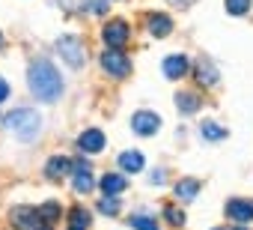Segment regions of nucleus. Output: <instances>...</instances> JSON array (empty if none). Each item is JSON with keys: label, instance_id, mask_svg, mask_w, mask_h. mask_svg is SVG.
I'll list each match as a JSON object with an SVG mask.
<instances>
[{"label": "nucleus", "instance_id": "nucleus-1", "mask_svg": "<svg viewBox=\"0 0 253 230\" xmlns=\"http://www.w3.org/2000/svg\"><path fill=\"white\" fill-rule=\"evenodd\" d=\"M27 84H30V93L39 99V102H45V105H54V102H60V96H63V75L57 72V66L51 63V60H33L30 63V69H27Z\"/></svg>", "mask_w": 253, "mask_h": 230}, {"label": "nucleus", "instance_id": "nucleus-2", "mask_svg": "<svg viewBox=\"0 0 253 230\" xmlns=\"http://www.w3.org/2000/svg\"><path fill=\"white\" fill-rule=\"evenodd\" d=\"M3 129L18 141H36L42 135V117L33 108H15L3 117Z\"/></svg>", "mask_w": 253, "mask_h": 230}, {"label": "nucleus", "instance_id": "nucleus-3", "mask_svg": "<svg viewBox=\"0 0 253 230\" xmlns=\"http://www.w3.org/2000/svg\"><path fill=\"white\" fill-rule=\"evenodd\" d=\"M101 69L110 78H128L131 75V60L122 54V48H107L101 54Z\"/></svg>", "mask_w": 253, "mask_h": 230}, {"label": "nucleus", "instance_id": "nucleus-4", "mask_svg": "<svg viewBox=\"0 0 253 230\" xmlns=\"http://www.w3.org/2000/svg\"><path fill=\"white\" fill-rule=\"evenodd\" d=\"M72 185H75V191H78V194H89V191L95 188L92 165H89V159H86V156L75 159V165H72Z\"/></svg>", "mask_w": 253, "mask_h": 230}, {"label": "nucleus", "instance_id": "nucleus-5", "mask_svg": "<svg viewBox=\"0 0 253 230\" xmlns=\"http://www.w3.org/2000/svg\"><path fill=\"white\" fill-rule=\"evenodd\" d=\"M57 54H60L69 66H75V69H81V66H84V57H86L81 39H75V36H60V39H57Z\"/></svg>", "mask_w": 253, "mask_h": 230}, {"label": "nucleus", "instance_id": "nucleus-6", "mask_svg": "<svg viewBox=\"0 0 253 230\" xmlns=\"http://www.w3.org/2000/svg\"><path fill=\"white\" fill-rule=\"evenodd\" d=\"M158 129H161V117L152 111H137L131 117V132L140 135V138H152Z\"/></svg>", "mask_w": 253, "mask_h": 230}, {"label": "nucleus", "instance_id": "nucleus-7", "mask_svg": "<svg viewBox=\"0 0 253 230\" xmlns=\"http://www.w3.org/2000/svg\"><path fill=\"white\" fill-rule=\"evenodd\" d=\"M128 24H125L122 18H113V21H107L104 24V30H101V39H104V45L107 48H122L125 42H128Z\"/></svg>", "mask_w": 253, "mask_h": 230}, {"label": "nucleus", "instance_id": "nucleus-8", "mask_svg": "<svg viewBox=\"0 0 253 230\" xmlns=\"http://www.w3.org/2000/svg\"><path fill=\"white\" fill-rule=\"evenodd\" d=\"M161 72H164L167 81H179V78H185V75L191 72V60H188L185 54H170V57H164Z\"/></svg>", "mask_w": 253, "mask_h": 230}, {"label": "nucleus", "instance_id": "nucleus-9", "mask_svg": "<svg viewBox=\"0 0 253 230\" xmlns=\"http://www.w3.org/2000/svg\"><path fill=\"white\" fill-rule=\"evenodd\" d=\"M78 150L84 156H92V153H101L104 150V132L101 129H84L78 135Z\"/></svg>", "mask_w": 253, "mask_h": 230}, {"label": "nucleus", "instance_id": "nucleus-10", "mask_svg": "<svg viewBox=\"0 0 253 230\" xmlns=\"http://www.w3.org/2000/svg\"><path fill=\"white\" fill-rule=\"evenodd\" d=\"M12 227L15 230H33L42 218H39V209H33V206H15L12 209Z\"/></svg>", "mask_w": 253, "mask_h": 230}, {"label": "nucleus", "instance_id": "nucleus-11", "mask_svg": "<svg viewBox=\"0 0 253 230\" xmlns=\"http://www.w3.org/2000/svg\"><path fill=\"white\" fill-rule=\"evenodd\" d=\"M146 27H149V33H152L155 39H164V36L173 33V21H170V15H164V12H152V15L146 18Z\"/></svg>", "mask_w": 253, "mask_h": 230}, {"label": "nucleus", "instance_id": "nucleus-12", "mask_svg": "<svg viewBox=\"0 0 253 230\" xmlns=\"http://www.w3.org/2000/svg\"><path fill=\"white\" fill-rule=\"evenodd\" d=\"M226 215L235 224H247V221H253V203H247V200H229L226 203Z\"/></svg>", "mask_w": 253, "mask_h": 230}, {"label": "nucleus", "instance_id": "nucleus-13", "mask_svg": "<svg viewBox=\"0 0 253 230\" xmlns=\"http://www.w3.org/2000/svg\"><path fill=\"white\" fill-rule=\"evenodd\" d=\"M194 75H197L200 87H214V84H217V69H214V63H209V57H200V60H197Z\"/></svg>", "mask_w": 253, "mask_h": 230}, {"label": "nucleus", "instance_id": "nucleus-14", "mask_svg": "<svg viewBox=\"0 0 253 230\" xmlns=\"http://www.w3.org/2000/svg\"><path fill=\"white\" fill-rule=\"evenodd\" d=\"M72 159H66V156H54L48 165H45V176L48 179H63L66 173H72Z\"/></svg>", "mask_w": 253, "mask_h": 230}, {"label": "nucleus", "instance_id": "nucleus-15", "mask_svg": "<svg viewBox=\"0 0 253 230\" xmlns=\"http://www.w3.org/2000/svg\"><path fill=\"white\" fill-rule=\"evenodd\" d=\"M143 153H137V150H125V153H119V168L125 171V173H140L143 171Z\"/></svg>", "mask_w": 253, "mask_h": 230}, {"label": "nucleus", "instance_id": "nucleus-16", "mask_svg": "<svg viewBox=\"0 0 253 230\" xmlns=\"http://www.w3.org/2000/svg\"><path fill=\"white\" fill-rule=\"evenodd\" d=\"M125 188H128V179H125L122 173H104L101 176V191L104 194H119Z\"/></svg>", "mask_w": 253, "mask_h": 230}, {"label": "nucleus", "instance_id": "nucleus-17", "mask_svg": "<svg viewBox=\"0 0 253 230\" xmlns=\"http://www.w3.org/2000/svg\"><path fill=\"white\" fill-rule=\"evenodd\" d=\"M200 194V179H182V182H176V197L179 200H194Z\"/></svg>", "mask_w": 253, "mask_h": 230}, {"label": "nucleus", "instance_id": "nucleus-18", "mask_svg": "<svg viewBox=\"0 0 253 230\" xmlns=\"http://www.w3.org/2000/svg\"><path fill=\"white\" fill-rule=\"evenodd\" d=\"M176 105H179V111H182V114H197L203 102H200L194 93H179V96H176Z\"/></svg>", "mask_w": 253, "mask_h": 230}, {"label": "nucleus", "instance_id": "nucleus-19", "mask_svg": "<svg viewBox=\"0 0 253 230\" xmlns=\"http://www.w3.org/2000/svg\"><path fill=\"white\" fill-rule=\"evenodd\" d=\"M119 209H122V203L116 200V194H104V197L98 200V212H101V215L116 218V215H119Z\"/></svg>", "mask_w": 253, "mask_h": 230}, {"label": "nucleus", "instance_id": "nucleus-20", "mask_svg": "<svg viewBox=\"0 0 253 230\" xmlns=\"http://www.w3.org/2000/svg\"><path fill=\"white\" fill-rule=\"evenodd\" d=\"M63 215V209H60V203L57 200H45L42 206H39V218L45 221V224H51V221H57Z\"/></svg>", "mask_w": 253, "mask_h": 230}, {"label": "nucleus", "instance_id": "nucleus-21", "mask_svg": "<svg viewBox=\"0 0 253 230\" xmlns=\"http://www.w3.org/2000/svg\"><path fill=\"white\" fill-rule=\"evenodd\" d=\"M92 221V215H89V209L86 206H72L69 209V224H75V227H84L86 230V224Z\"/></svg>", "mask_w": 253, "mask_h": 230}, {"label": "nucleus", "instance_id": "nucleus-22", "mask_svg": "<svg viewBox=\"0 0 253 230\" xmlns=\"http://www.w3.org/2000/svg\"><path fill=\"white\" fill-rule=\"evenodd\" d=\"M131 227L134 230H158V221L152 215H146V212H134L131 215Z\"/></svg>", "mask_w": 253, "mask_h": 230}, {"label": "nucleus", "instance_id": "nucleus-23", "mask_svg": "<svg viewBox=\"0 0 253 230\" xmlns=\"http://www.w3.org/2000/svg\"><path fill=\"white\" fill-rule=\"evenodd\" d=\"M200 135H203L206 141H223V138H226V129H220L217 123H203V126H200Z\"/></svg>", "mask_w": 253, "mask_h": 230}, {"label": "nucleus", "instance_id": "nucleus-24", "mask_svg": "<svg viewBox=\"0 0 253 230\" xmlns=\"http://www.w3.org/2000/svg\"><path fill=\"white\" fill-rule=\"evenodd\" d=\"M84 12L86 15H104L107 12V0H84Z\"/></svg>", "mask_w": 253, "mask_h": 230}, {"label": "nucleus", "instance_id": "nucleus-25", "mask_svg": "<svg viewBox=\"0 0 253 230\" xmlns=\"http://www.w3.org/2000/svg\"><path fill=\"white\" fill-rule=\"evenodd\" d=\"M250 0H226V12L229 15H247Z\"/></svg>", "mask_w": 253, "mask_h": 230}, {"label": "nucleus", "instance_id": "nucleus-26", "mask_svg": "<svg viewBox=\"0 0 253 230\" xmlns=\"http://www.w3.org/2000/svg\"><path fill=\"white\" fill-rule=\"evenodd\" d=\"M164 218H167L170 224H176V227H182V224H185V212H182V209H176V206H164Z\"/></svg>", "mask_w": 253, "mask_h": 230}, {"label": "nucleus", "instance_id": "nucleus-27", "mask_svg": "<svg viewBox=\"0 0 253 230\" xmlns=\"http://www.w3.org/2000/svg\"><path fill=\"white\" fill-rule=\"evenodd\" d=\"M167 182V173L164 171H152V185H164Z\"/></svg>", "mask_w": 253, "mask_h": 230}, {"label": "nucleus", "instance_id": "nucleus-28", "mask_svg": "<svg viewBox=\"0 0 253 230\" xmlns=\"http://www.w3.org/2000/svg\"><path fill=\"white\" fill-rule=\"evenodd\" d=\"M6 99H9V84L0 78V102H6Z\"/></svg>", "mask_w": 253, "mask_h": 230}, {"label": "nucleus", "instance_id": "nucleus-29", "mask_svg": "<svg viewBox=\"0 0 253 230\" xmlns=\"http://www.w3.org/2000/svg\"><path fill=\"white\" fill-rule=\"evenodd\" d=\"M170 3H173V6H179V9H182V6H191V3H194V0H170Z\"/></svg>", "mask_w": 253, "mask_h": 230}, {"label": "nucleus", "instance_id": "nucleus-30", "mask_svg": "<svg viewBox=\"0 0 253 230\" xmlns=\"http://www.w3.org/2000/svg\"><path fill=\"white\" fill-rule=\"evenodd\" d=\"M33 230H54V227H51V224H45V221H42V224H36V227H33Z\"/></svg>", "mask_w": 253, "mask_h": 230}, {"label": "nucleus", "instance_id": "nucleus-31", "mask_svg": "<svg viewBox=\"0 0 253 230\" xmlns=\"http://www.w3.org/2000/svg\"><path fill=\"white\" fill-rule=\"evenodd\" d=\"M232 230H247V227H244V224H235V227H232Z\"/></svg>", "mask_w": 253, "mask_h": 230}, {"label": "nucleus", "instance_id": "nucleus-32", "mask_svg": "<svg viewBox=\"0 0 253 230\" xmlns=\"http://www.w3.org/2000/svg\"><path fill=\"white\" fill-rule=\"evenodd\" d=\"M69 230H84V227H75V224H72V227H69Z\"/></svg>", "mask_w": 253, "mask_h": 230}, {"label": "nucleus", "instance_id": "nucleus-33", "mask_svg": "<svg viewBox=\"0 0 253 230\" xmlns=\"http://www.w3.org/2000/svg\"><path fill=\"white\" fill-rule=\"evenodd\" d=\"M0 48H3V33H0Z\"/></svg>", "mask_w": 253, "mask_h": 230}]
</instances>
